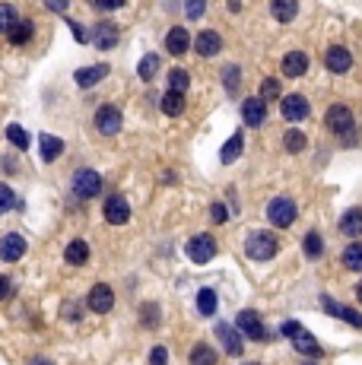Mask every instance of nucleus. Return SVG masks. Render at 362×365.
Segmentation results:
<instances>
[{
    "label": "nucleus",
    "instance_id": "6ab92c4d",
    "mask_svg": "<svg viewBox=\"0 0 362 365\" xmlns=\"http://www.w3.org/2000/svg\"><path fill=\"white\" fill-rule=\"evenodd\" d=\"M108 76V64H92V67H83L76 70V86H83V90H89V86H96V83H102Z\"/></svg>",
    "mask_w": 362,
    "mask_h": 365
},
{
    "label": "nucleus",
    "instance_id": "aec40b11",
    "mask_svg": "<svg viewBox=\"0 0 362 365\" xmlns=\"http://www.w3.org/2000/svg\"><path fill=\"white\" fill-rule=\"evenodd\" d=\"M166 48H169V54L181 58V54H184V51L191 48V35H188V29H181V26L169 29V35H166Z\"/></svg>",
    "mask_w": 362,
    "mask_h": 365
},
{
    "label": "nucleus",
    "instance_id": "9b49d317",
    "mask_svg": "<svg viewBox=\"0 0 362 365\" xmlns=\"http://www.w3.org/2000/svg\"><path fill=\"white\" fill-rule=\"evenodd\" d=\"M86 305H89V312H96V314L112 312V305H114V292L108 289L105 283L92 286V289H89V296H86Z\"/></svg>",
    "mask_w": 362,
    "mask_h": 365
},
{
    "label": "nucleus",
    "instance_id": "a878e982",
    "mask_svg": "<svg viewBox=\"0 0 362 365\" xmlns=\"http://www.w3.org/2000/svg\"><path fill=\"white\" fill-rule=\"evenodd\" d=\"M241 149H245V137H241V130H239V134H232V137H229V140H226V146H223V153H219V159H223V162H226V165H232L235 159L241 156Z\"/></svg>",
    "mask_w": 362,
    "mask_h": 365
},
{
    "label": "nucleus",
    "instance_id": "49530a36",
    "mask_svg": "<svg viewBox=\"0 0 362 365\" xmlns=\"http://www.w3.org/2000/svg\"><path fill=\"white\" fill-rule=\"evenodd\" d=\"M144 324H146V328H156V324H159V321H156V308H153V305H146L144 308Z\"/></svg>",
    "mask_w": 362,
    "mask_h": 365
},
{
    "label": "nucleus",
    "instance_id": "393cba45",
    "mask_svg": "<svg viewBox=\"0 0 362 365\" xmlns=\"http://www.w3.org/2000/svg\"><path fill=\"white\" fill-rule=\"evenodd\" d=\"M305 70H309V58L302 51H289L286 58H283V74L286 76H302Z\"/></svg>",
    "mask_w": 362,
    "mask_h": 365
},
{
    "label": "nucleus",
    "instance_id": "6e6552de",
    "mask_svg": "<svg viewBox=\"0 0 362 365\" xmlns=\"http://www.w3.org/2000/svg\"><path fill=\"white\" fill-rule=\"evenodd\" d=\"M279 112H283V118L289 121V124H299V121L309 118V99L299 96V92H293V96H283L279 99Z\"/></svg>",
    "mask_w": 362,
    "mask_h": 365
},
{
    "label": "nucleus",
    "instance_id": "4c0bfd02",
    "mask_svg": "<svg viewBox=\"0 0 362 365\" xmlns=\"http://www.w3.org/2000/svg\"><path fill=\"white\" fill-rule=\"evenodd\" d=\"M257 99H261V102H273V99H279V83L277 80H264V83H261V96H257Z\"/></svg>",
    "mask_w": 362,
    "mask_h": 365
},
{
    "label": "nucleus",
    "instance_id": "c85d7f7f",
    "mask_svg": "<svg viewBox=\"0 0 362 365\" xmlns=\"http://www.w3.org/2000/svg\"><path fill=\"white\" fill-rule=\"evenodd\" d=\"M159 105H162V112H166L169 118H178V114L184 112V96H181V92H172V90H169L166 96H162V102H159Z\"/></svg>",
    "mask_w": 362,
    "mask_h": 365
},
{
    "label": "nucleus",
    "instance_id": "4be33fe9",
    "mask_svg": "<svg viewBox=\"0 0 362 365\" xmlns=\"http://www.w3.org/2000/svg\"><path fill=\"white\" fill-rule=\"evenodd\" d=\"M340 232L350 235V239H359V235H362V210L359 207L343 213V219H340Z\"/></svg>",
    "mask_w": 362,
    "mask_h": 365
},
{
    "label": "nucleus",
    "instance_id": "c03bdc74",
    "mask_svg": "<svg viewBox=\"0 0 362 365\" xmlns=\"http://www.w3.org/2000/svg\"><path fill=\"white\" fill-rule=\"evenodd\" d=\"M210 217H213V223H226V207H223V203H213Z\"/></svg>",
    "mask_w": 362,
    "mask_h": 365
},
{
    "label": "nucleus",
    "instance_id": "e433bc0d",
    "mask_svg": "<svg viewBox=\"0 0 362 365\" xmlns=\"http://www.w3.org/2000/svg\"><path fill=\"white\" fill-rule=\"evenodd\" d=\"M283 143H286V149H289V153H302L309 140H305V134H302V130H286Z\"/></svg>",
    "mask_w": 362,
    "mask_h": 365
},
{
    "label": "nucleus",
    "instance_id": "09e8293b",
    "mask_svg": "<svg viewBox=\"0 0 362 365\" xmlns=\"http://www.w3.org/2000/svg\"><path fill=\"white\" fill-rule=\"evenodd\" d=\"M70 29H74V35H76V42H83V29H80V26H76V23H70Z\"/></svg>",
    "mask_w": 362,
    "mask_h": 365
},
{
    "label": "nucleus",
    "instance_id": "c9c22d12",
    "mask_svg": "<svg viewBox=\"0 0 362 365\" xmlns=\"http://www.w3.org/2000/svg\"><path fill=\"white\" fill-rule=\"evenodd\" d=\"M169 86H172V92H188V86H191V76H188V70H172L169 74Z\"/></svg>",
    "mask_w": 362,
    "mask_h": 365
},
{
    "label": "nucleus",
    "instance_id": "39448f33",
    "mask_svg": "<svg viewBox=\"0 0 362 365\" xmlns=\"http://www.w3.org/2000/svg\"><path fill=\"white\" fill-rule=\"evenodd\" d=\"M184 254H188L194 264H210L213 257H216V241H213V235L200 232V235H194V239L184 245Z\"/></svg>",
    "mask_w": 362,
    "mask_h": 365
},
{
    "label": "nucleus",
    "instance_id": "79ce46f5",
    "mask_svg": "<svg viewBox=\"0 0 362 365\" xmlns=\"http://www.w3.org/2000/svg\"><path fill=\"white\" fill-rule=\"evenodd\" d=\"M150 365H169V350H166V346H153Z\"/></svg>",
    "mask_w": 362,
    "mask_h": 365
},
{
    "label": "nucleus",
    "instance_id": "7c9ffc66",
    "mask_svg": "<svg viewBox=\"0 0 362 365\" xmlns=\"http://www.w3.org/2000/svg\"><path fill=\"white\" fill-rule=\"evenodd\" d=\"M191 365H216V350L207 343H197L191 350Z\"/></svg>",
    "mask_w": 362,
    "mask_h": 365
},
{
    "label": "nucleus",
    "instance_id": "cd10ccee",
    "mask_svg": "<svg viewBox=\"0 0 362 365\" xmlns=\"http://www.w3.org/2000/svg\"><path fill=\"white\" fill-rule=\"evenodd\" d=\"M7 38H10V42H13V45H26V42H29V38H32V23H29V19H23V16H19V19H16V23H13V29L7 32Z\"/></svg>",
    "mask_w": 362,
    "mask_h": 365
},
{
    "label": "nucleus",
    "instance_id": "c756f323",
    "mask_svg": "<svg viewBox=\"0 0 362 365\" xmlns=\"http://www.w3.org/2000/svg\"><path fill=\"white\" fill-rule=\"evenodd\" d=\"M216 292L213 289H200L197 292V312L204 314V318H213V314H216Z\"/></svg>",
    "mask_w": 362,
    "mask_h": 365
},
{
    "label": "nucleus",
    "instance_id": "a19ab883",
    "mask_svg": "<svg viewBox=\"0 0 362 365\" xmlns=\"http://www.w3.org/2000/svg\"><path fill=\"white\" fill-rule=\"evenodd\" d=\"M226 90L232 92V96L239 92V67H235V64H229L226 67Z\"/></svg>",
    "mask_w": 362,
    "mask_h": 365
},
{
    "label": "nucleus",
    "instance_id": "de8ad7c7",
    "mask_svg": "<svg viewBox=\"0 0 362 365\" xmlns=\"http://www.w3.org/2000/svg\"><path fill=\"white\" fill-rule=\"evenodd\" d=\"M10 296V280L7 276H0V298H7Z\"/></svg>",
    "mask_w": 362,
    "mask_h": 365
},
{
    "label": "nucleus",
    "instance_id": "a211bd4d",
    "mask_svg": "<svg viewBox=\"0 0 362 365\" xmlns=\"http://www.w3.org/2000/svg\"><path fill=\"white\" fill-rule=\"evenodd\" d=\"M241 118H245L248 127H261L267 118V105L261 102V99H245V102H241Z\"/></svg>",
    "mask_w": 362,
    "mask_h": 365
},
{
    "label": "nucleus",
    "instance_id": "0eeeda50",
    "mask_svg": "<svg viewBox=\"0 0 362 365\" xmlns=\"http://www.w3.org/2000/svg\"><path fill=\"white\" fill-rule=\"evenodd\" d=\"M235 330H239L241 337H248V340H255V343L267 340V330H264V324H261V314H257V312H251V308L239 312V318H235Z\"/></svg>",
    "mask_w": 362,
    "mask_h": 365
},
{
    "label": "nucleus",
    "instance_id": "423d86ee",
    "mask_svg": "<svg viewBox=\"0 0 362 365\" xmlns=\"http://www.w3.org/2000/svg\"><path fill=\"white\" fill-rule=\"evenodd\" d=\"M102 191V175L96 169H80L74 175V194L83 197V201H92V197Z\"/></svg>",
    "mask_w": 362,
    "mask_h": 365
},
{
    "label": "nucleus",
    "instance_id": "3c124183",
    "mask_svg": "<svg viewBox=\"0 0 362 365\" xmlns=\"http://www.w3.org/2000/svg\"><path fill=\"white\" fill-rule=\"evenodd\" d=\"M229 7H232V10H239V0H229Z\"/></svg>",
    "mask_w": 362,
    "mask_h": 365
},
{
    "label": "nucleus",
    "instance_id": "f8f14e48",
    "mask_svg": "<svg viewBox=\"0 0 362 365\" xmlns=\"http://www.w3.org/2000/svg\"><path fill=\"white\" fill-rule=\"evenodd\" d=\"M216 337H219V343L226 346L229 356H241V350H245V340H241V334L232 328V324H226V321H216Z\"/></svg>",
    "mask_w": 362,
    "mask_h": 365
},
{
    "label": "nucleus",
    "instance_id": "8fccbe9b",
    "mask_svg": "<svg viewBox=\"0 0 362 365\" xmlns=\"http://www.w3.org/2000/svg\"><path fill=\"white\" fill-rule=\"evenodd\" d=\"M356 296H359V302H362V280H359V286H356Z\"/></svg>",
    "mask_w": 362,
    "mask_h": 365
},
{
    "label": "nucleus",
    "instance_id": "58836bf2",
    "mask_svg": "<svg viewBox=\"0 0 362 365\" xmlns=\"http://www.w3.org/2000/svg\"><path fill=\"white\" fill-rule=\"evenodd\" d=\"M13 203H16V194H13V187L0 185V213H7V210H13Z\"/></svg>",
    "mask_w": 362,
    "mask_h": 365
},
{
    "label": "nucleus",
    "instance_id": "37998d69",
    "mask_svg": "<svg viewBox=\"0 0 362 365\" xmlns=\"http://www.w3.org/2000/svg\"><path fill=\"white\" fill-rule=\"evenodd\" d=\"M98 10H118V7H124L128 0H92Z\"/></svg>",
    "mask_w": 362,
    "mask_h": 365
},
{
    "label": "nucleus",
    "instance_id": "72a5a7b5",
    "mask_svg": "<svg viewBox=\"0 0 362 365\" xmlns=\"http://www.w3.org/2000/svg\"><path fill=\"white\" fill-rule=\"evenodd\" d=\"M16 19H19V13H16L13 3H0V32H3V35L13 29Z\"/></svg>",
    "mask_w": 362,
    "mask_h": 365
},
{
    "label": "nucleus",
    "instance_id": "5701e85b",
    "mask_svg": "<svg viewBox=\"0 0 362 365\" xmlns=\"http://www.w3.org/2000/svg\"><path fill=\"white\" fill-rule=\"evenodd\" d=\"M270 13L277 23H293V16L299 13V0H273Z\"/></svg>",
    "mask_w": 362,
    "mask_h": 365
},
{
    "label": "nucleus",
    "instance_id": "a18cd8bd",
    "mask_svg": "<svg viewBox=\"0 0 362 365\" xmlns=\"http://www.w3.org/2000/svg\"><path fill=\"white\" fill-rule=\"evenodd\" d=\"M45 7L54 10V13H64V10L70 7V0H45Z\"/></svg>",
    "mask_w": 362,
    "mask_h": 365
},
{
    "label": "nucleus",
    "instance_id": "bb28decb",
    "mask_svg": "<svg viewBox=\"0 0 362 365\" xmlns=\"http://www.w3.org/2000/svg\"><path fill=\"white\" fill-rule=\"evenodd\" d=\"M340 261H343V267L347 270H362V241H353V245L343 248Z\"/></svg>",
    "mask_w": 362,
    "mask_h": 365
},
{
    "label": "nucleus",
    "instance_id": "ea45409f",
    "mask_svg": "<svg viewBox=\"0 0 362 365\" xmlns=\"http://www.w3.org/2000/svg\"><path fill=\"white\" fill-rule=\"evenodd\" d=\"M204 7H207V0H184V10H188L191 19H200V16H204Z\"/></svg>",
    "mask_w": 362,
    "mask_h": 365
},
{
    "label": "nucleus",
    "instance_id": "f03ea898",
    "mask_svg": "<svg viewBox=\"0 0 362 365\" xmlns=\"http://www.w3.org/2000/svg\"><path fill=\"white\" fill-rule=\"evenodd\" d=\"M283 337L293 340V346L302 353V356H315V359L321 356V343H318V337H311L299 321H286V324H283Z\"/></svg>",
    "mask_w": 362,
    "mask_h": 365
},
{
    "label": "nucleus",
    "instance_id": "412c9836",
    "mask_svg": "<svg viewBox=\"0 0 362 365\" xmlns=\"http://www.w3.org/2000/svg\"><path fill=\"white\" fill-rule=\"evenodd\" d=\"M64 261L74 264V267H80V264L89 261V245H86L83 239H74L67 248H64Z\"/></svg>",
    "mask_w": 362,
    "mask_h": 365
},
{
    "label": "nucleus",
    "instance_id": "2eb2a0df",
    "mask_svg": "<svg viewBox=\"0 0 362 365\" xmlns=\"http://www.w3.org/2000/svg\"><path fill=\"white\" fill-rule=\"evenodd\" d=\"M321 302H325V312H327V314H334V318L347 321V324H353V328L362 330V312H356V308H350V305H337L331 296H325Z\"/></svg>",
    "mask_w": 362,
    "mask_h": 365
},
{
    "label": "nucleus",
    "instance_id": "1a4fd4ad",
    "mask_svg": "<svg viewBox=\"0 0 362 365\" xmlns=\"http://www.w3.org/2000/svg\"><path fill=\"white\" fill-rule=\"evenodd\" d=\"M118 26L114 23H108V19H102V23H96L92 26V32H89V42L98 48V51H112L114 45H118Z\"/></svg>",
    "mask_w": 362,
    "mask_h": 365
},
{
    "label": "nucleus",
    "instance_id": "ddd939ff",
    "mask_svg": "<svg viewBox=\"0 0 362 365\" xmlns=\"http://www.w3.org/2000/svg\"><path fill=\"white\" fill-rule=\"evenodd\" d=\"M23 254H26V239H23V235L10 232V235H3V239H0V261L16 264Z\"/></svg>",
    "mask_w": 362,
    "mask_h": 365
},
{
    "label": "nucleus",
    "instance_id": "f3484780",
    "mask_svg": "<svg viewBox=\"0 0 362 365\" xmlns=\"http://www.w3.org/2000/svg\"><path fill=\"white\" fill-rule=\"evenodd\" d=\"M325 64H327V70H331V74H347V70L353 67V54H350L343 45H334L331 51H327Z\"/></svg>",
    "mask_w": 362,
    "mask_h": 365
},
{
    "label": "nucleus",
    "instance_id": "20e7f679",
    "mask_svg": "<svg viewBox=\"0 0 362 365\" xmlns=\"http://www.w3.org/2000/svg\"><path fill=\"white\" fill-rule=\"evenodd\" d=\"M325 124L337 137H353V112H350L347 105H331L325 114Z\"/></svg>",
    "mask_w": 362,
    "mask_h": 365
},
{
    "label": "nucleus",
    "instance_id": "2f4dec72",
    "mask_svg": "<svg viewBox=\"0 0 362 365\" xmlns=\"http://www.w3.org/2000/svg\"><path fill=\"white\" fill-rule=\"evenodd\" d=\"M302 248H305V257H311V261H315V257H321V254H325V239H321V235L311 229L309 235H305V241H302Z\"/></svg>",
    "mask_w": 362,
    "mask_h": 365
},
{
    "label": "nucleus",
    "instance_id": "9d476101",
    "mask_svg": "<svg viewBox=\"0 0 362 365\" xmlns=\"http://www.w3.org/2000/svg\"><path fill=\"white\" fill-rule=\"evenodd\" d=\"M96 127H98V134L114 137L121 130V108H114V105H102V108L96 112Z\"/></svg>",
    "mask_w": 362,
    "mask_h": 365
},
{
    "label": "nucleus",
    "instance_id": "473e14b6",
    "mask_svg": "<svg viewBox=\"0 0 362 365\" xmlns=\"http://www.w3.org/2000/svg\"><path fill=\"white\" fill-rule=\"evenodd\" d=\"M137 74H140V80H153V76L159 74V54H146V58L137 64Z\"/></svg>",
    "mask_w": 362,
    "mask_h": 365
},
{
    "label": "nucleus",
    "instance_id": "4468645a",
    "mask_svg": "<svg viewBox=\"0 0 362 365\" xmlns=\"http://www.w3.org/2000/svg\"><path fill=\"white\" fill-rule=\"evenodd\" d=\"M105 219L112 226H124L130 219V207H128V201H124L121 194H112L105 201Z\"/></svg>",
    "mask_w": 362,
    "mask_h": 365
},
{
    "label": "nucleus",
    "instance_id": "f704fd0d",
    "mask_svg": "<svg viewBox=\"0 0 362 365\" xmlns=\"http://www.w3.org/2000/svg\"><path fill=\"white\" fill-rule=\"evenodd\" d=\"M7 140L13 143L16 149H29V143H32L29 134H26V130H23L19 124H10V127H7Z\"/></svg>",
    "mask_w": 362,
    "mask_h": 365
},
{
    "label": "nucleus",
    "instance_id": "603ef678",
    "mask_svg": "<svg viewBox=\"0 0 362 365\" xmlns=\"http://www.w3.org/2000/svg\"><path fill=\"white\" fill-rule=\"evenodd\" d=\"M245 365H257V362H245Z\"/></svg>",
    "mask_w": 362,
    "mask_h": 365
},
{
    "label": "nucleus",
    "instance_id": "f257e3e1",
    "mask_svg": "<svg viewBox=\"0 0 362 365\" xmlns=\"http://www.w3.org/2000/svg\"><path fill=\"white\" fill-rule=\"evenodd\" d=\"M277 251H279V239L267 229L251 232L248 241H245V254L251 261H270V257H277Z\"/></svg>",
    "mask_w": 362,
    "mask_h": 365
},
{
    "label": "nucleus",
    "instance_id": "b1692460",
    "mask_svg": "<svg viewBox=\"0 0 362 365\" xmlns=\"http://www.w3.org/2000/svg\"><path fill=\"white\" fill-rule=\"evenodd\" d=\"M38 146H42V159H45V162H54V159L64 153V140H60V137H51V134L38 137Z\"/></svg>",
    "mask_w": 362,
    "mask_h": 365
},
{
    "label": "nucleus",
    "instance_id": "7ed1b4c3",
    "mask_svg": "<svg viewBox=\"0 0 362 365\" xmlns=\"http://www.w3.org/2000/svg\"><path fill=\"white\" fill-rule=\"evenodd\" d=\"M295 217H299V210H295V203L289 201V197H273V201L267 203V219H270L277 229H289V226L295 223Z\"/></svg>",
    "mask_w": 362,
    "mask_h": 365
},
{
    "label": "nucleus",
    "instance_id": "dca6fc26",
    "mask_svg": "<svg viewBox=\"0 0 362 365\" xmlns=\"http://www.w3.org/2000/svg\"><path fill=\"white\" fill-rule=\"evenodd\" d=\"M219 48H223V38L213 29H204L194 38V51L200 54V58H213V54H219Z\"/></svg>",
    "mask_w": 362,
    "mask_h": 365
}]
</instances>
